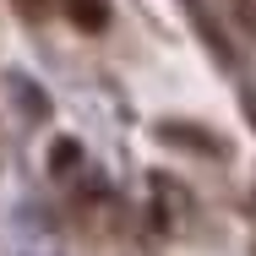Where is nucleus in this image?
<instances>
[{"label":"nucleus","mask_w":256,"mask_h":256,"mask_svg":"<svg viewBox=\"0 0 256 256\" xmlns=\"http://www.w3.org/2000/svg\"><path fill=\"white\" fill-rule=\"evenodd\" d=\"M66 16L82 33H104L109 28V0H66Z\"/></svg>","instance_id":"f257e3e1"},{"label":"nucleus","mask_w":256,"mask_h":256,"mask_svg":"<svg viewBox=\"0 0 256 256\" xmlns=\"http://www.w3.org/2000/svg\"><path fill=\"white\" fill-rule=\"evenodd\" d=\"M11 6H16V16H22V22H38L50 0H11Z\"/></svg>","instance_id":"7ed1b4c3"},{"label":"nucleus","mask_w":256,"mask_h":256,"mask_svg":"<svg viewBox=\"0 0 256 256\" xmlns=\"http://www.w3.org/2000/svg\"><path fill=\"white\" fill-rule=\"evenodd\" d=\"M76 158H82V148H76V142H54V148H50V169H54V174H66Z\"/></svg>","instance_id":"f03ea898"}]
</instances>
